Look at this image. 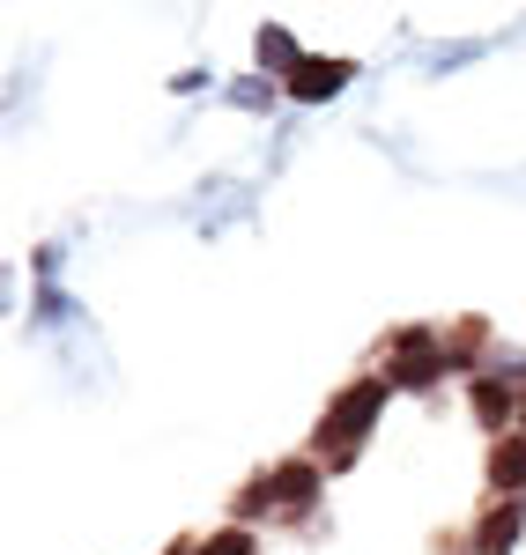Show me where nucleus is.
<instances>
[{
  "mask_svg": "<svg viewBox=\"0 0 526 555\" xmlns=\"http://www.w3.org/2000/svg\"><path fill=\"white\" fill-rule=\"evenodd\" d=\"M386 400H394V385L379 378V371H371V378H356V385H342V392L326 400V415L311 423V460H326V474L356 467V452H363V437L379 429Z\"/></svg>",
  "mask_w": 526,
  "mask_h": 555,
  "instance_id": "nucleus-1",
  "label": "nucleus"
},
{
  "mask_svg": "<svg viewBox=\"0 0 526 555\" xmlns=\"http://www.w3.org/2000/svg\"><path fill=\"white\" fill-rule=\"evenodd\" d=\"M386 371L379 378L394 385V392H438L452 378V363H445V326H394L386 334Z\"/></svg>",
  "mask_w": 526,
  "mask_h": 555,
  "instance_id": "nucleus-2",
  "label": "nucleus"
},
{
  "mask_svg": "<svg viewBox=\"0 0 526 555\" xmlns=\"http://www.w3.org/2000/svg\"><path fill=\"white\" fill-rule=\"evenodd\" d=\"M356 75H363L356 60H319V52H311L305 67H297V75L282 82V104H290V112H311V104H326V96H342V89H349Z\"/></svg>",
  "mask_w": 526,
  "mask_h": 555,
  "instance_id": "nucleus-3",
  "label": "nucleus"
},
{
  "mask_svg": "<svg viewBox=\"0 0 526 555\" xmlns=\"http://www.w3.org/2000/svg\"><path fill=\"white\" fill-rule=\"evenodd\" d=\"M519 400H526V392H519V385H504L497 371L467 385V408H475V423H483L489 437H512V429H519Z\"/></svg>",
  "mask_w": 526,
  "mask_h": 555,
  "instance_id": "nucleus-4",
  "label": "nucleus"
},
{
  "mask_svg": "<svg viewBox=\"0 0 526 555\" xmlns=\"http://www.w3.org/2000/svg\"><path fill=\"white\" fill-rule=\"evenodd\" d=\"M489 326L483 319H460V326H445V363H452V378H489Z\"/></svg>",
  "mask_w": 526,
  "mask_h": 555,
  "instance_id": "nucleus-5",
  "label": "nucleus"
},
{
  "mask_svg": "<svg viewBox=\"0 0 526 555\" xmlns=\"http://www.w3.org/2000/svg\"><path fill=\"white\" fill-rule=\"evenodd\" d=\"M489 489H497L504 504H519V496H526V429L497 437V452H489Z\"/></svg>",
  "mask_w": 526,
  "mask_h": 555,
  "instance_id": "nucleus-6",
  "label": "nucleus"
},
{
  "mask_svg": "<svg viewBox=\"0 0 526 555\" xmlns=\"http://www.w3.org/2000/svg\"><path fill=\"white\" fill-rule=\"evenodd\" d=\"M253 60H260V75H274V82H290V75L305 67L311 52H297V38H290L282 23H260V38H253Z\"/></svg>",
  "mask_w": 526,
  "mask_h": 555,
  "instance_id": "nucleus-7",
  "label": "nucleus"
},
{
  "mask_svg": "<svg viewBox=\"0 0 526 555\" xmlns=\"http://www.w3.org/2000/svg\"><path fill=\"white\" fill-rule=\"evenodd\" d=\"M222 104H238V112H253V119H282V112H290L274 75H238V82H222Z\"/></svg>",
  "mask_w": 526,
  "mask_h": 555,
  "instance_id": "nucleus-8",
  "label": "nucleus"
},
{
  "mask_svg": "<svg viewBox=\"0 0 526 555\" xmlns=\"http://www.w3.org/2000/svg\"><path fill=\"white\" fill-rule=\"evenodd\" d=\"M526 533V504H497V512L475 526V555H512Z\"/></svg>",
  "mask_w": 526,
  "mask_h": 555,
  "instance_id": "nucleus-9",
  "label": "nucleus"
},
{
  "mask_svg": "<svg viewBox=\"0 0 526 555\" xmlns=\"http://www.w3.org/2000/svg\"><path fill=\"white\" fill-rule=\"evenodd\" d=\"M497 44H504V38H467V44H438V52L423 60V75H431V82H438V75H460V67H475V60H489Z\"/></svg>",
  "mask_w": 526,
  "mask_h": 555,
  "instance_id": "nucleus-10",
  "label": "nucleus"
},
{
  "mask_svg": "<svg viewBox=\"0 0 526 555\" xmlns=\"http://www.w3.org/2000/svg\"><path fill=\"white\" fill-rule=\"evenodd\" d=\"M201 555H260V541H253V526H216L201 541Z\"/></svg>",
  "mask_w": 526,
  "mask_h": 555,
  "instance_id": "nucleus-11",
  "label": "nucleus"
},
{
  "mask_svg": "<svg viewBox=\"0 0 526 555\" xmlns=\"http://www.w3.org/2000/svg\"><path fill=\"white\" fill-rule=\"evenodd\" d=\"M297 133H305V112H282V119H274V149H267V178H274L282 164H290V149H297Z\"/></svg>",
  "mask_w": 526,
  "mask_h": 555,
  "instance_id": "nucleus-12",
  "label": "nucleus"
},
{
  "mask_svg": "<svg viewBox=\"0 0 526 555\" xmlns=\"http://www.w3.org/2000/svg\"><path fill=\"white\" fill-rule=\"evenodd\" d=\"M30 267H38V282H60V267H67V237H44L38 253H30Z\"/></svg>",
  "mask_w": 526,
  "mask_h": 555,
  "instance_id": "nucleus-13",
  "label": "nucleus"
},
{
  "mask_svg": "<svg viewBox=\"0 0 526 555\" xmlns=\"http://www.w3.org/2000/svg\"><path fill=\"white\" fill-rule=\"evenodd\" d=\"M208 89H222L208 67H178V75H171V96H208Z\"/></svg>",
  "mask_w": 526,
  "mask_h": 555,
  "instance_id": "nucleus-14",
  "label": "nucleus"
},
{
  "mask_svg": "<svg viewBox=\"0 0 526 555\" xmlns=\"http://www.w3.org/2000/svg\"><path fill=\"white\" fill-rule=\"evenodd\" d=\"M489 371H497V378H504V385H519V392H526V356H497Z\"/></svg>",
  "mask_w": 526,
  "mask_h": 555,
  "instance_id": "nucleus-15",
  "label": "nucleus"
},
{
  "mask_svg": "<svg viewBox=\"0 0 526 555\" xmlns=\"http://www.w3.org/2000/svg\"><path fill=\"white\" fill-rule=\"evenodd\" d=\"M164 555H201V541H171V548H164Z\"/></svg>",
  "mask_w": 526,
  "mask_h": 555,
  "instance_id": "nucleus-16",
  "label": "nucleus"
},
{
  "mask_svg": "<svg viewBox=\"0 0 526 555\" xmlns=\"http://www.w3.org/2000/svg\"><path fill=\"white\" fill-rule=\"evenodd\" d=\"M519 429H526V400H519Z\"/></svg>",
  "mask_w": 526,
  "mask_h": 555,
  "instance_id": "nucleus-17",
  "label": "nucleus"
},
{
  "mask_svg": "<svg viewBox=\"0 0 526 555\" xmlns=\"http://www.w3.org/2000/svg\"><path fill=\"white\" fill-rule=\"evenodd\" d=\"M519 504H526V496H519Z\"/></svg>",
  "mask_w": 526,
  "mask_h": 555,
  "instance_id": "nucleus-18",
  "label": "nucleus"
}]
</instances>
